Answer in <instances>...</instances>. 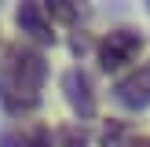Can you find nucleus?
I'll use <instances>...</instances> for the list:
<instances>
[{
    "label": "nucleus",
    "mask_w": 150,
    "mask_h": 147,
    "mask_svg": "<svg viewBox=\"0 0 150 147\" xmlns=\"http://www.w3.org/2000/svg\"><path fill=\"white\" fill-rule=\"evenodd\" d=\"M128 147H150V136H132Z\"/></svg>",
    "instance_id": "nucleus-10"
},
{
    "label": "nucleus",
    "mask_w": 150,
    "mask_h": 147,
    "mask_svg": "<svg viewBox=\"0 0 150 147\" xmlns=\"http://www.w3.org/2000/svg\"><path fill=\"white\" fill-rule=\"evenodd\" d=\"M44 81H48L44 51L29 44H11L0 63V107L7 114H29L40 103Z\"/></svg>",
    "instance_id": "nucleus-1"
},
{
    "label": "nucleus",
    "mask_w": 150,
    "mask_h": 147,
    "mask_svg": "<svg viewBox=\"0 0 150 147\" xmlns=\"http://www.w3.org/2000/svg\"><path fill=\"white\" fill-rule=\"evenodd\" d=\"M103 147H128V125H125V121H106V125H103Z\"/></svg>",
    "instance_id": "nucleus-7"
},
{
    "label": "nucleus",
    "mask_w": 150,
    "mask_h": 147,
    "mask_svg": "<svg viewBox=\"0 0 150 147\" xmlns=\"http://www.w3.org/2000/svg\"><path fill=\"white\" fill-rule=\"evenodd\" d=\"M139 51H143V33L132 29V26L110 29V33L95 44V59H99V66L106 74H117V70H125V66H132L139 59Z\"/></svg>",
    "instance_id": "nucleus-2"
},
{
    "label": "nucleus",
    "mask_w": 150,
    "mask_h": 147,
    "mask_svg": "<svg viewBox=\"0 0 150 147\" xmlns=\"http://www.w3.org/2000/svg\"><path fill=\"white\" fill-rule=\"evenodd\" d=\"M59 147H88V129L81 121H70L59 129Z\"/></svg>",
    "instance_id": "nucleus-8"
},
{
    "label": "nucleus",
    "mask_w": 150,
    "mask_h": 147,
    "mask_svg": "<svg viewBox=\"0 0 150 147\" xmlns=\"http://www.w3.org/2000/svg\"><path fill=\"white\" fill-rule=\"evenodd\" d=\"M15 22L26 37H33L37 44H55V22L48 15V4H18Z\"/></svg>",
    "instance_id": "nucleus-5"
},
{
    "label": "nucleus",
    "mask_w": 150,
    "mask_h": 147,
    "mask_svg": "<svg viewBox=\"0 0 150 147\" xmlns=\"http://www.w3.org/2000/svg\"><path fill=\"white\" fill-rule=\"evenodd\" d=\"M55 132L48 129V125L33 121V125H15V129H7L4 136H0V147H55Z\"/></svg>",
    "instance_id": "nucleus-6"
},
{
    "label": "nucleus",
    "mask_w": 150,
    "mask_h": 147,
    "mask_svg": "<svg viewBox=\"0 0 150 147\" xmlns=\"http://www.w3.org/2000/svg\"><path fill=\"white\" fill-rule=\"evenodd\" d=\"M114 99L121 103L125 110H146L150 107V59L139 63L136 70H128L125 77H117Z\"/></svg>",
    "instance_id": "nucleus-3"
},
{
    "label": "nucleus",
    "mask_w": 150,
    "mask_h": 147,
    "mask_svg": "<svg viewBox=\"0 0 150 147\" xmlns=\"http://www.w3.org/2000/svg\"><path fill=\"white\" fill-rule=\"evenodd\" d=\"M48 15H51V19H62V22H77L81 19V7H73L70 0H55V4H48Z\"/></svg>",
    "instance_id": "nucleus-9"
},
{
    "label": "nucleus",
    "mask_w": 150,
    "mask_h": 147,
    "mask_svg": "<svg viewBox=\"0 0 150 147\" xmlns=\"http://www.w3.org/2000/svg\"><path fill=\"white\" fill-rule=\"evenodd\" d=\"M62 92L77 118H95V88H92V77L81 66H70L62 74Z\"/></svg>",
    "instance_id": "nucleus-4"
}]
</instances>
